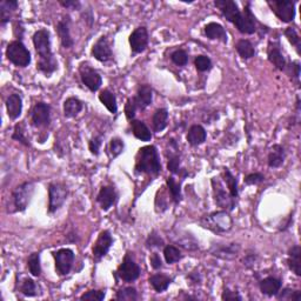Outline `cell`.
Listing matches in <instances>:
<instances>
[{
  "instance_id": "21",
  "label": "cell",
  "mask_w": 301,
  "mask_h": 301,
  "mask_svg": "<svg viewBox=\"0 0 301 301\" xmlns=\"http://www.w3.org/2000/svg\"><path fill=\"white\" fill-rule=\"evenodd\" d=\"M6 110L10 119L16 120L21 115L23 112V100L19 94H10L6 99Z\"/></svg>"
},
{
  "instance_id": "50",
  "label": "cell",
  "mask_w": 301,
  "mask_h": 301,
  "mask_svg": "<svg viewBox=\"0 0 301 301\" xmlns=\"http://www.w3.org/2000/svg\"><path fill=\"white\" fill-rule=\"evenodd\" d=\"M105 295L106 293L105 291H97V289H92V291H89L84 293L80 296V300H94V301H101L105 299Z\"/></svg>"
},
{
  "instance_id": "35",
  "label": "cell",
  "mask_w": 301,
  "mask_h": 301,
  "mask_svg": "<svg viewBox=\"0 0 301 301\" xmlns=\"http://www.w3.org/2000/svg\"><path fill=\"white\" fill-rule=\"evenodd\" d=\"M168 120V112L166 108H159L153 114V130L154 132H161L166 128Z\"/></svg>"
},
{
  "instance_id": "18",
  "label": "cell",
  "mask_w": 301,
  "mask_h": 301,
  "mask_svg": "<svg viewBox=\"0 0 301 301\" xmlns=\"http://www.w3.org/2000/svg\"><path fill=\"white\" fill-rule=\"evenodd\" d=\"M214 5L220 10V12L232 24H235L240 18L241 11L239 10L238 4L233 0H216Z\"/></svg>"
},
{
  "instance_id": "19",
  "label": "cell",
  "mask_w": 301,
  "mask_h": 301,
  "mask_svg": "<svg viewBox=\"0 0 301 301\" xmlns=\"http://www.w3.org/2000/svg\"><path fill=\"white\" fill-rule=\"evenodd\" d=\"M117 199L118 194L113 186H104L100 188L99 193H98L97 201L99 202L103 211H108L117 202Z\"/></svg>"
},
{
  "instance_id": "36",
  "label": "cell",
  "mask_w": 301,
  "mask_h": 301,
  "mask_svg": "<svg viewBox=\"0 0 301 301\" xmlns=\"http://www.w3.org/2000/svg\"><path fill=\"white\" fill-rule=\"evenodd\" d=\"M224 180L225 183L227 185V188H228V192H230V194L232 195V198L237 199L238 195H239V190H238V180L237 178H235L232 172L230 171L228 168H224Z\"/></svg>"
},
{
  "instance_id": "56",
  "label": "cell",
  "mask_w": 301,
  "mask_h": 301,
  "mask_svg": "<svg viewBox=\"0 0 301 301\" xmlns=\"http://www.w3.org/2000/svg\"><path fill=\"white\" fill-rule=\"evenodd\" d=\"M150 261H151V266L153 267L154 270H159V268H161L162 261H161L160 256H159L158 253H153V254L151 255Z\"/></svg>"
},
{
  "instance_id": "40",
  "label": "cell",
  "mask_w": 301,
  "mask_h": 301,
  "mask_svg": "<svg viewBox=\"0 0 301 301\" xmlns=\"http://www.w3.org/2000/svg\"><path fill=\"white\" fill-rule=\"evenodd\" d=\"M138 292L134 287H124L119 289L115 295V299L119 301H136L138 300Z\"/></svg>"
},
{
  "instance_id": "47",
  "label": "cell",
  "mask_w": 301,
  "mask_h": 301,
  "mask_svg": "<svg viewBox=\"0 0 301 301\" xmlns=\"http://www.w3.org/2000/svg\"><path fill=\"white\" fill-rule=\"evenodd\" d=\"M125 144L120 138H113L110 143V151L113 158H117L118 155H120L124 152Z\"/></svg>"
},
{
  "instance_id": "29",
  "label": "cell",
  "mask_w": 301,
  "mask_h": 301,
  "mask_svg": "<svg viewBox=\"0 0 301 301\" xmlns=\"http://www.w3.org/2000/svg\"><path fill=\"white\" fill-rule=\"evenodd\" d=\"M82 111V103L78 98L70 97L64 103V114L66 118H74Z\"/></svg>"
},
{
  "instance_id": "28",
  "label": "cell",
  "mask_w": 301,
  "mask_h": 301,
  "mask_svg": "<svg viewBox=\"0 0 301 301\" xmlns=\"http://www.w3.org/2000/svg\"><path fill=\"white\" fill-rule=\"evenodd\" d=\"M301 248L299 245L292 246L288 251V258H287V264L289 270H291L295 275L300 277L301 275Z\"/></svg>"
},
{
  "instance_id": "38",
  "label": "cell",
  "mask_w": 301,
  "mask_h": 301,
  "mask_svg": "<svg viewBox=\"0 0 301 301\" xmlns=\"http://www.w3.org/2000/svg\"><path fill=\"white\" fill-rule=\"evenodd\" d=\"M27 266L30 270V273L33 277H39L41 273V265H40V254L37 252L32 253L27 259Z\"/></svg>"
},
{
  "instance_id": "46",
  "label": "cell",
  "mask_w": 301,
  "mask_h": 301,
  "mask_svg": "<svg viewBox=\"0 0 301 301\" xmlns=\"http://www.w3.org/2000/svg\"><path fill=\"white\" fill-rule=\"evenodd\" d=\"M171 60L178 66H185L188 63V54L185 50H176L171 54Z\"/></svg>"
},
{
  "instance_id": "54",
  "label": "cell",
  "mask_w": 301,
  "mask_h": 301,
  "mask_svg": "<svg viewBox=\"0 0 301 301\" xmlns=\"http://www.w3.org/2000/svg\"><path fill=\"white\" fill-rule=\"evenodd\" d=\"M59 4L68 10H80L81 4L78 0H59Z\"/></svg>"
},
{
  "instance_id": "51",
  "label": "cell",
  "mask_w": 301,
  "mask_h": 301,
  "mask_svg": "<svg viewBox=\"0 0 301 301\" xmlns=\"http://www.w3.org/2000/svg\"><path fill=\"white\" fill-rule=\"evenodd\" d=\"M162 245H164V240L160 238V235L157 234V232H152V233L148 235L146 240V246L148 248L160 247Z\"/></svg>"
},
{
  "instance_id": "49",
  "label": "cell",
  "mask_w": 301,
  "mask_h": 301,
  "mask_svg": "<svg viewBox=\"0 0 301 301\" xmlns=\"http://www.w3.org/2000/svg\"><path fill=\"white\" fill-rule=\"evenodd\" d=\"M168 171L173 174H179L180 173V157L179 154H171L168 158V164H167Z\"/></svg>"
},
{
  "instance_id": "24",
  "label": "cell",
  "mask_w": 301,
  "mask_h": 301,
  "mask_svg": "<svg viewBox=\"0 0 301 301\" xmlns=\"http://www.w3.org/2000/svg\"><path fill=\"white\" fill-rule=\"evenodd\" d=\"M286 159V152L285 148L281 145L275 144L272 146L270 154H268V166L272 168H278L285 162Z\"/></svg>"
},
{
  "instance_id": "16",
  "label": "cell",
  "mask_w": 301,
  "mask_h": 301,
  "mask_svg": "<svg viewBox=\"0 0 301 301\" xmlns=\"http://www.w3.org/2000/svg\"><path fill=\"white\" fill-rule=\"evenodd\" d=\"M128 41H130L131 50H132V52L134 54L144 52L148 45L147 28L144 26L136 28V30L132 32V34L130 35Z\"/></svg>"
},
{
  "instance_id": "30",
  "label": "cell",
  "mask_w": 301,
  "mask_h": 301,
  "mask_svg": "<svg viewBox=\"0 0 301 301\" xmlns=\"http://www.w3.org/2000/svg\"><path fill=\"white\" fill-rule=\"evenodd\" d=\"M173 279L166 274H153L150 278V284L157 293H162L172 284Z\"/></svg>"
},
{
  "instance_id": "55",
  "label": "cell",
  "mask_w": 301,
  "mask_h": 301,
  "mask_svg": "<svg viewBox=\"0 0 301 301\" xmlns=\"http://www.w3.org/2000/svg\"><path fill=\"white\" fill-rule=\"evenodd\" d=\"M221 299L226 300V301H235V300L240 301V300H242L241 296L238 294V292H233V291H231V289H228V288H226L223 292Z\"/></svg>"
},
{
  "instance_id": "10",
  "label": "cell",
  "mask_w": 301,
  "mask_h": 301,
  "mask_svg": "<svg viewBox=\"0 0 301 301\" xmlns=\"http://www.w3.org/2000/svg\"><path fill=\"white\" fill-rule=\"evenodd\" d=\"M238 31L242 34H253L256 32V19L254 14L252 13L251 3H246L237 23L234 24Z\"/></svg>"
},
{
  "instance_id": "6",
  "label": "cell",
  "mask_w": 301,
  "mask_h": 301,
  "mask_svg": "<svg viewBox=\"0 0 301 301\" xmlns=\"http://www.w3.org/2000/svg\"><path fill=\"white\" fill-rule=\"evenodd\" d=\"M272 12L280 19L282 23H291L295 17V3L289 0H273L268 2Z\"/></svg>"
},
{
  "instance_id": "17",
  "label": "cell",
  "mask_w": 301,
  "mask_h": 301,
  "mask_svg": "<svg viewBox=\"0 0 301 301\" xmlns=\"http://www.w3.org/2000/svg\"><path fill=\"white\" fill-rule=\"evenodd\" d=\"M56 30L64 49H72L74 45V40L71 35V18L68 14L58 21Z\"/></svg>"
},
{
  "instance_id": "12",
  "label": "cell",
  "mask_w": 301,
  "mask_h": 301,
  "mask_svg": "<svg viewBox=\"0 0 301 301\" xmlns=\"http://www.w3.org/2000/svg\"><path fill=\"white\" fill-rule=\"evenodd\" d=\"M79 73H80V78L82 84H84L91 92H97L100 89V86L103 85V79L101 75L94 70V68L90 67L87 64H81L79 67Z\"/></svg>"
},
{
  "instance_id": "1",
  "label": "cell",
  "mask_w": 301,
  "mask_h": 301,
  "mask_svg": "<svg viewBox=\"0 0 301 301\" xmlns=\"http://www.w3.org/2000/svg\"><path fill=\"white\" fill-rule=\"evenodd\" d=\"M33 45L37 52L39 59L37 63V68L46 75L50 77L58 70V61L54 58L51 49V34L50 32L41 28L33 34Z\"/></svg>"
},
{
  "instance_id": "25",
  "label": "cell",
  "mask_w": 301,
  "mask_h": 301,
  "mask_svg": "<svg viewBox=\"0 0 301 301\" xmlns=\"http://www.w3.org/2000/svg\"><path fill=\"white\" fill-rule=\"evenodd\" d=\"M206 138H207L206 130L201 125H193L188 130L186 139L191 146H199V145L205 143Z\"/></svg>"
},
{
  "instance_id": "58",
  "label": "cell",
  "mask_w": 301,
  "mask_h": 301,
  "mask_svg": "<svg viewBox=\"0 0 301 301\" xmlns=\"http://www.w3.org/2000/svg\"><path fill=\"white\" fill-rule=\"evenodd\" d=\"M291 68L292 71H294V77L296 79H299V75H300V64L298 63V61H293L292 65H291Z\"/></svg>"
},
{
  "instance_id": "2",
  "label": "cell",
  "mask_w": 301,
  "mask_h": 301,
  "mask_svg": "<svg viewBox=\"0 0 301 301\" xmlns=\"http://www.w3.org/2000/svg\"><path fill=\"white\" fill-rule=\"evenodd\" d=\"M137 173H147L151 176H157L161 172V164L157 147L153 145L141 147L136 158Z\"/></svg>"
},
{
  "instance_id": "9",
  "label": "cell",
  "mask_w": 301,
  "mask_h": 301,
  "mask_svg": "<svg viewBox=\"0 0 301 301\" xmlns=\"http://www.w3.org/2000/svg\"><path fill=\"white\" fill-rule=\"evenodd\" d=\"M115 273H117L118 277L120 278L122 281L133 282L140 277L141 270H140L139 265H138L136 261L131 258L130 253H127V254L125 255L124 260H122L120 266L118 267V270H117V272H115Z\"/></svg>"
},
{
  "instance_id": "27",
  "label": "cell",
  "mask_w": 301,
  "mask_h": 301,
  "mask_svg": "<svg viewBox=\"0 0 301 301\" xmlns=\"http://www.w3.org/2000/svg\"><path fill=\"white\" fill-rule=\"evenodd\" d=\"M206 37L211 40H220L226 44L227 42V33L226 30L218 23H208L205 26Z\"/></svg>"
},
{
  "instance_id": "8",
  "label": "cell",
  "mask_w": 301,
  "mask_h": 301,
  "mask_svg": "<svg viewBox=\"0 0 301 301\" xmlns=\"http://www.w3.org/2000/svg\"><path fill=\"white\" fill-rule=\"evenodd\" d=\"M212 187H213V195H214L216 204L223 209H228L232 211L235 207V199L232 198L230 192L225 191V187L221 181L218 178L212 179Z\"/></svg>"
},
{
  "instance_id": "20",
  "label": "cell",
  "mask_w": 301,
  "mask_h": 301,
  "mask_svg": "<svg viewBox=\"0 0 301 301\" xmlns=\"http://www.w3.org/2000/svg\"><path fill=\"white\" fill-rule=\"evenodd\" d=\"M267 58L268 60H270V63L273 64L279 71H284L286 66H287V65H286V59L284 54L281 53L280 46L275 45V44L272 41H270V44H268Z\"/></svg>"
},
{
  "instance_id": "32",
  "label": "cell",
  "mask_w": 301,
  "mask_h": 301,
  "mask_svg": "<svg viewBox=\"0 0 301 301\" xmlns=\"http://www.w3.org/2000/svg\"><path fill=\"white\" fill-rule=\"evenodd\" d=\"M100 103L107 108L108 112L112 114H115L118 112V105H117V98L111 91L104 90L99 94Z\"/></svg>"
},
{
  "instance_id": "31",
  "label": "cell",
  "mask_w": 301,
  "mask_h": 301,
  "mask_svg": "<svg viewBox=\"0 0 301 301\" xmlns=\"http://www.w3.org/2000/svg\"><path fill=\"white\" fill-rule=\"evenodd\" d=\"M18 9V2L16 0H3L0 3V23L4 26L9 23L11 14Z\"/></svg>"
},
{
  "instance_id": "39",
  "label": "cell",
  "mask_w": 301,
  "mask_h": 301,
  "mask_svg": "<svg viewBox=\"0 0 301 301\" xmlns=\"http://www.w3.org/2000/svg\"><path fill=\"white\" fill-rule=\"evenodd\" d=\"M164 256H165L166 263L169 265L178 263V261L183 259V254H181L179 248H177L176 246H172V245H167L164 248Z\"/></svg>"
},
{
  "instance_id": "13",
  "label": "cell",
  "mask_w": 301,
  "mask_h": 301,
  "mask_svg": "<svg viewBox=\"0 0 301 301\" xmlns=\"http://www.w3.org/2000/svg\"><path fill=\"white\" fill-rule=\"evenodd\" d=\"M31 122L34 127H47L51 122V107L46 103H37L32 108Z\"/></svg>"
},
{
  "instance_id": "14",
  "label": "cell",
  "mask_w": 301,
  "mask_h": 301,
  "mask_svg": "<svg viewBox=\"0 0 301 301\" xmlns=\"http://www.w3.org/2000/svg\"><path fill=\"white\" fill-rule=\"evenodd\" d=\"M91 53L100 63H107L113 58L111 42L106 35H103V37L98 39L97 42L93 45Z\"/></svg>"
},
{
  "instance_id": "52",
  "label": "cell",
  "mask_w": 301,
  "mask_h": 301,
  "mask_svg": "<svg viewBox=\"0 0 301 301\" xmlns=\"http://www.w3.org/2000/svg\"><path fill=\"white\" fill-rule=\"evenodd\" d=\"M101 144H103V138H101V136L93 137L89 143V148H90L91 153H92L93 155H99Z\"/></svg>"
},
{
  "instance_id": "33",
  "label": "cell",
  "mask_w": 301,
  "mask_h": 301,
  "mask_svg": "<svg viewBox=\"0 0 301 301\" xmlns=\"http://www.w3.org/2000/svg\"><path fill=\"white\" fill-rule=\"evenodd\" d=\"M132 131L134 137L141 141H151L152 133L146 124L141 120H133L132 121Z\"/></svg>"
},
{
  "instance_id": "41",
  "label": "cell",
  "mask_w": 301,
  "mask_h": 301,
  "mask_svg": "<svg viewBox=\"0 0 301 301\" xmlns=\"http://www.w3.org/2000/svg\"><path fill=\"white\" fill-rule=\"evenodd\" d=\"M20 292L25 296H34L37 295V286L35 282L31 278H25L24 281L20 285Z\"/></svg>"
},
{
  "instance_id": "23",
  "label": "cell",
  "mask_w": 301,
  "mask_h": 301,
  "mask_svg": "<svg viewBox=\"0 0 301 301\" xmlns=\"http://www.w3.org/2000/svg\"><path fill=\"white\" fill-rule=\"evenodd\" d=\"M136 98L138 108L139 110H145V108L150 106L153 100V91L148 85H140L138 89Z\"/></svg>"
},
{
  "instance_id": "4",
  "label": "cell",
  "mask_w": 301,
  "mask_h": 301,
  "mask_svg": "<svg viewBox=\"0 0 301 301\" xmlns=\"http://www.w3.org/2000/svg\"><path fill=\"white\" fill-rule=\"evenodd\" d=\"M6 57L18 67H26L31 64V53L23 41L14 40L6 49Z\"/></svg>"
},
{
  "instance_id": "22",
  "label": "cell",
  "mask_w": 301,
  "mask_h": 301,
  "mask_svg": "<svg viewBox=\"0 0 301 301\" xmlns=\"http://www.w3.org/2000/svg\"><path fill=\"white\" fill-rule=\"evenodd\" d=\"M281 286H282V282L280 279L274 278V277H267L259 282L261 293L268 296L277 295L279 291L281 289Z\"/></svg>"
},
{
  "instance_id": "53",
  "label": "cell",
  "mask_w": 301,
  "mask_h": 301,
  "mask_svg": "<svg viewBox=\"0 0 301 301\" xmlns=\"http://www.w3.org/2000/svg\"><path fill=\"white\" fill-rule=\"evenodd\" d=\"M264 180H265L264 174L256 172V173H251L248 174V176H246L244 181L246 185H258L263 183Z\"/></svg>"
},
{
  "instance_id": "57",
  "label": "cell",
  "mask_w": 301,
  "mask_h": 301,
  "mask_svg": "<svg viewBox=\"0 0 301 301\" xmlns=\"http://www.w3.org/2000/svg\"><path fill=\"white\" fill-rule=\"evenodd\" d=\"M255 259H256V255H254V254H249V255H247L245 258V260H244V265L246 267H251L253 264L255 263Z\"/></svg>"
},
{
  "instance_id": "37",
  "label": "cell",
  "mask_w": 301,
  "mask_h": 301,
  "mask_svg": "<svg viewBox=\"0 0 301 301\" xmlns=\"http://www.w3.org/2000/svg\"><path fill=\"white\" fill-rule=\"evenodd\" d=\"M166 185H167L169 193H171L172 200L176 202V204H179V202L181 201V185H180V183H178V181L174 179L173 177H169V178H167V180H166Z\"/></svg>"
},
{
  "instance_id": "3",
  "label": "cell",
  "mask_w": 301,
  "mask_h": 301,
  "mask_svg": "<svg viewBox=\"0 0 301 301\" xmlns=\"http://www.w3.org/2000/svg\"><path fill=\"white\" fill-rule=\"evenodd\" d=\"M201 225L202 227L220 233V232L230 231L232 225H233V220H232L231 216L228 214V212L218 211L202 218Z\"/></svg>"
},
{
  "instance_id": "44",
  "label": "cell",
  "mask_w": 301,
  "mask_h": 301,
  "mask_svg": "<svg viewBox=\"0 0 301 301\" xmlns=\"http://www.w3.org/2000/svg\"><path fill=\"white\" fill-rule=\"evenodd\" d=\"M277 296L279 300L299 301V300H301V292L296 291V289H292V288H285L282 292L279 291Z\"/></svg>"
},
{
  "instance_id": "34",
  "label": "cell",
  "mask_w": 301,
  "mask_h": 301,
  "mask_svg": "<svg viewBox=\"0 0 301 301\" xmlns=\"http://www.w3.org/2000/svg\"><path fill=\"white\" fill-rule=\"evenodd\" d=\"M235 50L242 59H251L255 56V49L253 44L247 39H240L235 44Z\"/></svg>"
},
{
  "instance_id": "48",
  "label": "cell",
  "mask_w": 301,
  "mask_h": 301,
  "mask_svg": "<svg viewBox=\"0 0 301 301\" xmlns=\"http://www.w3.org/2000/svg\"><path fill=\"white\" fill-rule=\"evenodd\" d=\"M138 110V105L136 101V98H128L125 105V115L127 120H133L136 117V112Z\"/></svg>"
},
{
  "instance_id": "43",
  "label": "cell",
  "mask_w": 301,
  "mask_h": 301,
  "mask_svg": "<svg viewBox=\"0 0 301 301\" xmlns=\"http://www.w3.org/2000/svg\"><path fill=\"white\" fill-rule=\"evenodd\" d=\"M284 34H285V37L287 38V40L291 42L293 46H295L296 52H298V54H300L301 53V51H300L301 45H300V37H299L298 32H296L293 27H287L285 30Z\"/></svg>"
},
{
  "instance_id": "5",
  "label": "cell",
  "mask_w": 301,
  "mask_h": 301,
  "mask_svg": "<svg viewBox=\"0 0 301 301\" xmlns=\"http://www.w3.org/2000/svg\"><path fill=\"white\" fill-rule=\"evenodd\" d=\"M35 184L33 181H25L12 192L13 207L17 212H23L30 204L32 195L34 193Z\"/></svg>"
},
{
  "instance_id": "7",
  "label": "cell",
  "mask_w": 301,
  "mask_h": 301,
  "mask_svg": "<svg viewBox=\"0 0 301 301\" xmlns=\"http://www.w3.org/2000/svg\"><path fill=\"white\" fill-rule=\"evenodd\" d=\"M67 199V188L60 183H51L49 186V213L59 209Z\"/></svg>"
},
{
  "instance_id": "26",
  "label": "cell",
  "mask_w": 301,
  "mask_h": 301,
  "mask_svg": "<svg viewBox=\"0 0 301 301\" xmlns=\"http://www.w3.org/2000/svg\"><path fill=\"white\" fill-rule=\"evenodd\" d=\"M239 249H240V246L237 244L218 245V246H213L211 252L213 255L219 256V258L233 259V258H235V256H237Z\"/></svg>"
},
{
  "instance_id": "15",
  "label": "cell",
  "mask_w": 301,
  "mask_h": 301,
  "mask_svg": "<svg viewBox=\"0 0 301 301\" xmlns=\"http://www.w3.org/2000/svg\"><path fill=\"white\" fill-rule=\"evenodd\" d=\"M112 245H113V238H112L110 231L105 230L100 232L99 237H98L92 249L93 258L96 260L103 259L107 254L108 251H110Z\"/></svg>"
},
{
  "instance_id": "11",
  "label": "cell",
  "mask_w": 301,
  "mask_h": 301,
  "mask_svg": "<svg viewBox=\"0 0 301 301\" xmlns=\"http://www.w3.org/2000/svg\"><path fill=\"white\" fill-rule=\"evenodd\" d=\"M56 261V270L60 275H67L72 270L74 261V253L70 248H60L53 253Z\"/></svg>"
},
{
  "instance_id": "45",
  "label": "cell",
  "mask_w": 301,
  "mask_h": 301,
  "mask_svg": "<svg viewBox=\"0 0 301 301\" xmlns=\"http://www.w3.org/2000/svg\"><path fill=\"white\" fill-rule=\"evenodd\" d=\"M12 139L16 140V141H19V143L23 144L24 146H30V141H28L26 136H25V131H24L23 124H17L16 126H14Z\"/></svg>"
},
{
  "instance_id": "42",
  "label": "cell",
  "mask_w": 301,
  "mask_h": 301,
  "mask_svg": "<svg viewBox=\"0 0 301 301\" xmlns=\"http://www.w3.org/2000/svg\"><path fill=\"white\" fill-rule=\"evenodd\" d=\"M195 68L199 72H207L212 68V60L207 56H198L194 59Z\"/></svg>"
}]
</instances>
